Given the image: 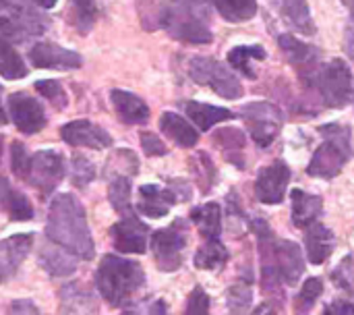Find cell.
I'll return each mask as SVG.
<instances>
[{
  "mask_svg": "<svg viewBox=\"0 0 354 315\" xmlns=\"http://www.w3.org/2000/svg\"><path fill=\"white\" fill-rule=\"evenodd\" d=\"M46 237L79 260L89 262L95 255L85 210L73 193H60L52 199L48 210Z\"/></svg>",
  "mask_w": 354,
  "mask_h": 315,
  "instance_id": "obj_1",
  "label": "cell"
},
{
  "mask_svg": "<svg viewBox=\"0 0 354 315\" xmlns=\"http://www.w3.org/2000/svg\"><path fill=\"white\" fill-rule=\"evenodd\" d=\"M143 268L124 258L104 255L95 270V287L102 299L112 307H133L145 293Z\"/></svg>",
  "mask_w": 354,
  "mask_h": 315,
  "instance_id": "obj_2",
  "label": "cell"
},
{
  "mask_svg": "<svg viewBox=\"0 0 354 315\" xmlns=\"http://www.w3.org/2000/svg\"><path fill=\"white\" fill-rule=\"evenodd\" d=\"M319 133L324 135L326 141L315 150L307 166V174L315 179H334L353 158V143H351L353 133L351 127L340 123L324 125L319 127Z\"/></svg>",
  "mask_w": 354,
  "mask_h": 315,
  "instance_id": "obj_3",
  "label": "cell"
},
{
  "mask_svg": "<svg viewBox=\"0 0 354 315\" xmlns=\"http://www.w3.org/2000/svg\"><path fill=\"white\" fill-rule=\"evenodd\" d=\"M307 89H317L328 108H344L354 96L353 71L342 58L319 64Z\"/></svg>",
  "mask_w": 354,
  "mask_h": 315,
  "instance_id": "obj_4",
  "label": "cell"
},
{
  "mask_svg": "<svg viewBox=\"0 0 354 315\" xmlns=\"http://www.w3.org/2000/svg\"><path fill=\"white\" fill-rule=\"evenodd\" d=\"M189 75L195 83L212 87L218 96L226 100H239L243 96V85L236 75L220 60L209 56H195L189 62Z\"/></svg>",
  "mask_w": 354,
  "mask_h": 315,
  "instance_id": "obj_5",
  "label": "cell"
},
{
  "mask_svg": "<svg viewBox=\"0 0 354 315\" xmlns=\"http://www.w3.org/2000/svg\"><path fill=\"white\" fill-rule=\"evenodd\" d=\"M156 266L162 272H176L183 266V251L187 247V222L176 218L168 228H160L149 241Z\"/></svg>",
  "mask_w": 354,
  "mask_h": 315,
  "instance_id": "obj_6",
  "label": "cell"
},
{
  "mask_svg": "<svg viewBox=\"0 0 354 315\" xmlns=\"http://www.w3.org/2000/svg\"><path fill=\"white\" fill-rule=\"evenodd\" d=\"M241 118L247 123L249 133L259 147L272 145V141L278 137L284 125V116L280 108L270 102H253V104L243 106Z\"/></svg>",
  "mask_w": 354,
  "mask_h": 315,
  "instance_id": "obj_7",
  "label": "cell"
},
{
  "mask_svg": "<svg viewBox=\"0 0 354 315\" xmlns=\"http://www.w3.org/2000/svg\"><path fill=\"white\" fill-rule=\"evenodd\" d=\"M64 179V158L56 150H39L31 156L27 183L33 185L44 197L54 193Z\"/></svg>",
  "mask_w": 354,
  "mask_h": 315,
  "instance_id": "obj_8",
  "label": "cell"
},
{
  "mask_svg": "<svg viewBox=\"0 0 354 315\" xmlns=\"http://www.w3.org/2000/svg\"><path fill=\"white\" fill-rule=\"evenodd\" d=\"M164 29L172 37L187 42V44H209L214 37L207 27L205 17L193 10L180 8V6H174V4H168V17H166Z\"/></svg>",
  "mask_w": 354,
  "mask_h": 315,
  "instance_id": "obj_9",
  "label": "cell"
},
{
  "mask_svg": "<svg viewBox=\"0 0 354 315\" xmlns=\"http://www.w3.org/2000/svg\"><path fill=\"white\" fill-rule=\"evenodd\" d=\"M292 172L286 162L276 160L259 170L255 179V197L266 206H278L284 201Z\"/></svg>",
  "mask_w": 354,
  "mask_h": 315,
  "instance_id": "obj_10",
  "label": "cell"
},
{
  "mask_svg": "<svg viewBox=\"0 0 354 315\" xmlns=\"http://www.w3.org/2000/svg\"><path fill=\"white\" fill-rule=\"evenodd\" d=\"M112 245L120 253H131V255H143L149 245V228L143 224L133 212L122 214V220H118L112 228Z\"/></svg>",
  "mask_w": 354,
  "mask_h": 315,
  "instance_id": "obj_11",
  "label": "cell"
},
{
  "mask_svg": "<svg viewBox=\"0 0 354 315\" xmlns=\"http://www.w3.org/2000/svg\"><path fill=\"white\" fill-rule=\"evenodd\" d=\"M278 46L280 50L284 52V56L288 58V62L299 71L301 79H303V85L307 87L309 81L313 79L315 71L319 69V58H322V52L301 39H297L295 35L290 33H282L278 35Z\"/></svg>",
  "mask_w": 354,
  "mask_h": 315,
  "instance_id": "obj_12",
  "label": "cell"
},
{
  "mask_svg": "<svg viewBox=\"0 0 354 315\" xmlns=\"http://www.w3.org/2000/svg\"><path fill=\"white\" fill-rule=\"evenodd\" d=\"M8 110L15 127L25 135L39 133L46 127V112L41 104L25 91H17L8 96Z\"/></svg>",
  "mask_w": 354,
  "mask_h": 315,
  "instance_id": "obj_13",
  "label": "cell"
},
{
  "mask_svg": "<svg viewBox=\"0 0 354 315\" xmlns=\"http://www.w3.org/2000/svg\"><path fill=\"white\" fill-rule=\"evenodd\" d=\"M29 60L35 69H58V71H71L79 69L83 64L81 54L75 50H66L54 42H37L29 50Z\"/></svg>",
  "mask_w": 354,
  "mask_h": 315,
  "instance_id": "obj_14",
  "label": "cell"
},
{
  "mask_svg": "<svg viewBox=\"0 0 354 315\" xmlns=\"http://www.w3.org/2000/svg\"><path fill=\"white\" fill-rule=\"evenodd\" d=\"M60 137L68 145H81L89 150H106L112 145V137L106 129L93 125L91 120H71L60 129Z\"/></svg>",
  "mask_w": 354,
  "mask_h": 315,
  "instance_id": "obj_15",
  "label": "cell"
},
{
  "mask_svg": "<svg viewBox=\"0 0 354 315\" xmlns=\"http://www.w3.org/2000/svg\"><path fill=\"white\" fill-rule=\"evenodd\" d=\"M33 247V235L21 233L0 241V282H8Z\"/></svg>",
  "mask_w": 354,
  "mask_h": 315,
  "instance_id": "obj_16",
  "label": "cell"
},
{
  "mask_svg": "<svg viewBox=\"0 0 354 315\" xmlns=\"http://www.w3.org/2000/svg\"><path fill=\"white\" fill-rule=\"evenodd\" d=\"M58 299H60V312L64 315H97L100 312V303L95 295L81 282H71L62 287Z\"/></svg>",
  "mask_w": 354,
  "mask_h": 315,
  "instance_id": "obj_17",
  "label": "cell"
},
{
  "mask_svg": "<svg viewBox=\"0 0 354 315\" xmlns=\"http://www.w3.org/2000/svg\"><path fill=\"white\" fill-rule=\"evenodd\" d=\"M305 249H307V260L315 266H322L324 262L330 260V255L336 249V235L322 222H313L307 226L305 233Z\"/></svg>",
  "mask_w": 354,
  "mask_h": 315,
  "instance_id": "obj_18",
  "label": "cell"
},
{
  "mask_svg": "<svg viewBox=\"0 0 354 315\" xmlns=\"http://www.w3.org/2000/svg\"><path fill=\"white\" fill-rule=\"evenodd\" d=\"M37 264L41 266V270L48 276L54 278H62V276H71L77 270V260L73 253H68L66 249L58 247L56 243H44L37 249Z\"/></svg>",
  "mask_w": 354,
  "mask_h": 315,
  "instance_id": "obj_19",
  "label": "cell"
},
{
  "mask_svg": "<svg viewBox=\"0 0 354 315\" xmlns=\"http://www.w3.org/2000/svg\"><path fill=\"white\" fill-rule=\"evenodd\" d=\"M276 264L282 276V282L295 287L305 274V258L301 247L292 241H276Z\"/></svg>",
  "mask_w": 354,
  "mask_h": 315,
  "instance_id": "obj_20",
  "label": "cell"
},
{
  "mask_svg": "<svg viewBox=\"0 0 354 315\" xmlns=\"http://www.w3.org/2000/svg\"><path fill=\"white\" fill-rule=\"evenodd\" d=\"M176 195L172 189H162L158 185H143L137 197V210L147 218H162L176 204Z\"/></svg>",
  "mask_w": 354,
  "mask_h": 315,
  "instance_id": "obj_21",
  "label": "cell"
},
{
  "mask_svg": "<svg viewBox=\"0 0 354 315\" xmlns=\"http://www.w3.org/2000/svg\"><path fill=\"white\" fill-rule=\"evenodd\" d=\"M112 106L122 123L127 125H143L149 118V106L135 93L127 89H112L110 91Z\"/></svg>",
  "mask_w": 354,
  "mask_h": 315,
  "instance_id": "obj_22",
  "label": "cell"
},
{
  "mask_svg": "<svg viewBox=\"0 0 354 315\" xmlns=\"http://www.w3.org/2000/svg\"><path fill=\"white\" fill-rule=\"evenodd\" d=\"M290 199H292V224L299 228L313 224L324 212V199L319 195L305 193L303 189H292Z\"/></svg>",
  "mask_w": 354,
  "mask_h": 315,
  "instance_id": "obj_23",
  "label": "cell"
},
{
  "mask_svg": "<svg viewBox=\"0 0 354 315\" xmlns=\"http://www.w3.org/2000/svg\"><path fill=\"white\" fill-rule=\"evenodd\" d=\"M0 208L8 214L10 220L17 222H25L33 218L31 201L19 189H15L4 177H0Z\"/></svg>",
  "mask_w": 354,
  "mask_h": 315,
  "instance_id": "obj_24",
  "label": "cell"
},
{
  "mask_svg": "<svg viewBox=\"0 0 354 315\" xmlns=\"http://www.w3.org/2000/svg\"><path fill=\"white\" fill-rule=\"evenodd\" d=\"M160 129L168 139H172L180 147H193L199 141L197 129L176 112H164L160 118Z\"/></svg>",
  "mask_w": 354,
  "mask_h": 315,
  "instance_id": "obj_25",
  "label": "cell"
},
{
  "mask_svg": "<svg viewBox=\"0 0 354 315\" xmlns=\"http://www.w3.org/2000/svg\"><path fill=\"white\" fill-rule=\"evenodd\" d=\"M276 6H278V12L282 15V19L292 29H297L299 33H305V35L315 33V23L311 19L307 0H276Z\"/></svg>",
  "mask_w": 354,
  "mask_h": 315,
  "instance_id": "obj_26",
  "label": "cell"
},
{
  "mask_svg": "<svg viewBox=\"0 0 354 315\" xmlns=\"http://www.w3.org/2000/svg\"><path fill=\"white\" fill-rule=\"evenodd\" d=\"M185 112L199 127V131H209L214 125L234 118V114L228 108L201 104V102H185Z\"/></svg>",
  "mask_w": 354,
  "mask_h": 315,
  "instance_id": "obj_27",
  "label": "cell"
},
{
  "mask_svg": "<svg viewBox=\"0 0 354 315\" xmlns=\"http://www.w3.org/2000/svg\"><path fill=\"white\" fill-rule=\"evenodd\" d=\"M191 220L197 224L203 239H220L222 233V208L216 201L203 204L191 210Z\"/></svg>",
  "mask_w": 354,
  "mask_h": 315,
  "instance_id": "obj_28",
  "label": "cell"
},
{
  "mask_svg": "<svg viewBox=\"0 0 354 315\" xmlns=\"http://www.w3.org/2000/svg\"><path fill=\"white\" fill-rule=\"evenodd\" d=\"M193 264L205 272H220L228 264V249L220 243V239H205V243L197 249Z\"/></svg>",
  "mask_w": 354,
  "mask_h": 315,
  "instance_id": "obj_29",
  "label": "cell"
},
{
  "mask_svg": "<svg viewBox=\"0 0 354 315\" xmlns=\"http://www.w3.org/2000/svg\"><path fill=\"white\" fill-rule=\"evenodd\" d=\"M137 15L145 31L164 29L168 17V4L164 0H137Z\"/></svg>",
  "mask_w": 354,
  "mask_h": 315,
  "instance_id": "obj_30",
  "label": "cell"
},
{
  "mask_svg": "<svg viewBox=\"0 0 354 315\" xmlns=\"http://www.w3.org/2000/svg\"><path fill=\"white\" fill-rule=\"evenodd\" d=\"M268 54L261 46H236L228 52V62L232 64L234 71H239L241 75L249 77V79H255V71L251 66L253 60H263Z\"/></svg>",
  "mask_w": 354,
  "mask_h": 315,
  "instance_id": "obj_31",
  "label": "cell"
},
{
  "mask_svg": "<svg viewBox=\"0 0 354 315\" xmlns=\"http://www.w3.org/2000/svg\"><path fill=\"white\" fill-rule=\"evenodd\" d=\"M218 12L230 23H243L257 15V0H212Z\"/></svg>",
  "mask_w": 354,
  "mask_h": 315,
  "instance_id": "obj_32",
  "label": "cell"
},
{
  "mask_svg": "<svg viewBox=\"0 0 354 315\" xmlns=\"http://www.w3.org/2000/svg\"><path fill=\"white\" fill-rule=\"evenodd\" d=\"M0 75L4 79H23L27 75V66L15 46L0 37Z\"/></svg>",
  "mask_w": 354,
  "mask_h": 315,
  "instance_id": "obj_33",
  "label": "cell"
},
{
  "mask_svg": "<svg viewBox=\"0 0 354 315\" xmlns=\"http://www.w3.org/2000/svg\"><path fill=\"white\" fill-rule=\"evenodd\" d=\"M214 141L218 147H222L226 152L230 162H234V158H239V152H243V147H245V135L241 129H234V127L218 129L214 133Z\"/></svg>",
  "mask_w": 354,
  "mask_h": 315,
  "instance_id": "obj_34",
  "label": "cell"
},
{
  "mask_svg": "<svg viewBox=\"0 0 354 315\" xmlns=\"http://www.w3.org/2000/svg\"><path fill=\"white\" fill-rule=\"evenodd\" d=\"M228 314L230 315H247L253 303V291L247 282H236L226 293Z\"/></svg>",
  "mask_w": 354,
  "mask_h": 315,
  "instance_id": "obj_35",
  "label": "cell"
},
{
  "mask_svg": "<svg viewBox=\"0 0 354 315\" xmlns=\"http://www.w3.org/2000/svg\"><path fill=\"white\" fill-rule=\"evenodd\" d=\"M322 293H324V282L319 278H307L301 293L295 299V315L311 314V307L317 303Z\"/></svg>",
  "mask_w": 354,
  "mask_h": 315,
  "instance_id": "obj_36",
  "label": "cell"
},
{
  "mask_svg": "<svg viewBox=\"0 0 354 315\" xmlns=\"http://www.w3.org/2000/svg\"><path fill=\"white\" fill-rule=\"evenodd\" d=\"M108 199L112 208L120 214L131 212V179L129 177H114L108 187Z\"/></svg>",
  "mask_w": 354,
  "mask_h": 315,
  "instance_id": "obj_37",
  "label": "cell"
},
{
  "mask_svg": "<svg viewBox=\"0 0 354 315\" xmlns=\"http://www.w3.org/2000/svg\"><path fill=\"white\" fill-rule=\"evenodd\" d=\"M71 8H73V23H75L77 31L87 33L97 19L95 2L93 0H71Z\"/></svg>",
  "mask_w": 354,
  "mask_h": 315,
  "instance_id": "obj_38",
  "label": "cell"
},
{
  "mask_svg": "<svg viewBox=\"0 0 354 315\" xmlns=\"http://www.w3.org/2000/svg\"><path fill=\"white\" fill-rule=\"evenodd\" d=\"M95 166L83 158V156H73L71 160V183L77 187V189H85L93 179H95Z\"/></svg>",
  "mask_w": 354,
  "mask_h": 315,
  "instance_id": "obj_39",
  "label": "cell"
},
{
  "mask_svg": "<svg viewBox=\"0 0 354 315\" xmlns=\"http://www.w3.org/2000/svg\"><path fill=\"white\" fill-rule=\"evenodd\" d=\"M29 164H31V156H29L27 147L21 141H12V145H10V168H12L15 177L27 181Z\"/></svg>",
  "mask_w": 354,
  "mask_h": 315,
  "instance_id": "obj_40",
  "label": "cell"
},
{
  "mask_svg": "<svg viewBox=\"0 0 354 315\" xmlns=\"http://www.w3.org/2000/svg\"><path fill=\"white\" fill-rule=\"evenodd\" d=\"M116 166V174L114 177H135L139 170V160L131 150H116V154L110 160Z\"/></svg>",
  "mask_w": 354,
  "mask_h": 315,
  "instance_id": "obj_41",
  "label": "cell"
},
{
  "mask_svg": "<svg viewBox=\"0 0 354 315\" xmlns=\"http://www.w3.org/2000/svg\"><path fill=\"white\" fill-rule=\"evenodd\" d=\"M35 89L50 100V104H54L56 108H64L66 106V93L62 89V85L54 79H41L35 83Z\"/></svg>",
  "mask_w": 354,
  "mask_h": 315,
  "instance_id": "obj_42",
  "label": "cell"
},
{
  "mask_svg": "<svg viewBox=\"0 0 354 315\" xmlns=\"http://www.w3.org/2000/svg\"><path fill=\"white\" fill-rule=\"evenodd\" d=\"M193 160L199 164L197 181H199V185H201V193H207V191L212 189L214 181H216V168H214V164H212V160H209V156H207L205 152H199Z\"/></svg>",
  "mask_w": 354,
  "mask_h": 315,
  "instance_id": "obj_43",
  "label": "cell"
},
{
  "mask_svg": "<svg viewBox=\"0 0 354 315\" xmlns=\"http://www.w3.org/2000/svg\"><path fill=\"white\" fill-rule=\"evenodd\" d=\"M332 280L338 289L342 291H353L354 289V262L351 255H346L340 266L332 272Z\"/></svg>",
  "mask_w": 354,
  "mask_h": 315,
  "instance_id": "obj_44",
  "label": "cell"
},
{
  "mask_svg": "<svg viewBox=\"0 0 354 315\" xmlns=\"http://www.w3.org/2000/svg\"><path fill=\"white\" fill-rule=\"evenodd\" d=\"M185 315H209V297L201 287H195L187 299Z\"/></svg>",
  "mask_w": 354,
  "mask_h": 315,
  "instance_id": "obj_45",
  "label": "cell"
},
{
  "mask_svg": "<svg viewBox=\"0 0 354 315\" xmlns=\"http://www.w3.org/2000/svg\"><path fill=\"white\" fill-rule=\"evenodd\" d=\"M141 147L143 152L153 158V156H166L168 154V147L164 145V141H160L158 135H153L151 131H141Z\"/></svg>",
  "mask_w": 354,
  "mask_h": 315,
  "instance_id": "obj_46",
  "label": "cell"
},
{
  "mask_svg": "<svg viewBox=\"0 0 354 315\" xmlns=\"http://www.w3.org/2000/svg\"><path fill=\"white\" fill-rule=\"evenodd\" d=\"M342 4L351 10L348 25L344 29V50H346V54L353 58L354 62V0H342Z\"/></svg>",
  "mask_w": 354,
  "mask_h": 315,
  "instance_id": "obj_47",
  "label": "cell"
},
{
  "mask_svg": "<svg viewBox=\"0 0 354 315\" xmlns=\"http://www.w3.org/2000/svg\"><path fill=\"white\" fill-rule=\"evenodd\" d=\"M324 315H354V303L348 299H336L324 307Z\"/></svg>",
  "mask_w": 354,
  "mask_h": 315,
  "instance_id": "obj_48",
  "label": "cell"
},
{
  "mask_svg": "<svg viewBox=\"0 0 354 315\" xmlns=\"http://www.w3.org/2000/svg\"><path fill=\"white\" fill-rule=\"evenodd\" d=\"M4 315H37V307L29 299H19V301H12L8 305V309H6Z\"/></svg>",
  "mask_w": 354,
  "mask_h": 315,
  "instance_id": "obj_49",
  "label": "cell"
},
{
  "mask_svg": "<svg viewBox=\"0 0 354 315\" xmlns=\"http://www.w3.org/2000/svg\"><path fill=\"white\" fill-rule=\"evenodd\" d=\"M174 6H180V8H187V10H193L205 19H209V8H207V2L205 0H172Z\"/></svg>",
  "mask_w": 354,
  "mask_h": 315,
  "instance_id": "obj_50",
  "label": "cell"
},
{
  "mask_svg": "<svg viewBox=\"0 0 354 315\" xmlns=\"http://www.w3.org/2000/svg\"><path fill=\"white\" fill-rule=\"evenodd\" d=\"M176 195L178 201H189L191 199V189L185 181H172V187H170Z\"/></svg>",
  "mask_w": 354,
  "mask_h": 315,
  "instance_id": "obj_51",
  "label": "cell"
},
{
  "mask_svg": "<svg viewBox=\"0 0 354 315\" xmlns=\"http://www.w3.org/2000/svg\"><path fill=\"white\" fill-rule=\"evenodd\" d=\"M149 315H170L168 312V305H166V301H162V299H158V301H153L151 305H149Z\"/></svg>",
  "mask_w": 354,
  "mask_h": 315,
  "instance_id": "obj_52",
  "label": "cell"
},
{
  "mask_svg": "<svg viewBox=\"0 0 354 315\" xmlns=\"http://www.w3.org/2000/svg\"><path fill=\"white\" fill-rule=\"evenodd\" d=\"M253 315H278V309H276L274 305H270V303H263V305H259V307L255 309V314Z\"/></svg>",
  "mask_w": 354,
  "mask_h": 315,
  "instance_id": "obj_53",
  "label": "cell"
},
{
  "mask_svg": "<svg viewBox=\"0 0 354 315\" xmlns=\"http://www.w3.org/2000/svg\"><path fill=\"white\" fill-rule=\"evenodd\" d=\"M39 8H54L58 0H33Z\"/></svg>",
  "mask_w": 354,
  "mask_h": 315,
  "instance_id": "obj_54",
  "label": "cell"
},
{
  "mask_svg": "<svg viewBox=\"0 0 354 315\" xmlns=\"http://www.w3.org/2000/svg\"><path fill=\"white\" fill-rule=\"evenodd\" d=\"M0 93H2V87H0ZM6 120H8V118H6V112H4V108H2V104H0V127L6 125Z\"/></svg>",
  "mask_w": 354,
  "mask_h": 315,
  "instance_id": "obj_55",
  "label": "cell"
},
{
  "mask_svg": "<svg viewBox=\"0 0 354 315\" xmlns=\"http://www.w3.org/2000/svg\"><path fill=\"white\" fill-rule=\"evenodd\" d=\"M122 315H141V314H139L137 309H127V312H124Z\"/></svg>",
  "mask_w": 354,
  "mask_h": 315,
  "instance_id": "obj_56",
  "label": "cell"
},
{
  "mask_svg": "<svg viewBox=\"0 0 354 315\" xmlns=\"http://www.w3.org/2000/svg\"><path fill=\"white\" fill-rule=\"evenodd\" d=\"M8 4H10L8 0H0V8H8Z\"/></svg>",
  "mask_w": 354,
  "mask_h": 315,
  "instance_id": "obj_57",
  "label": "cell"
},
{
  "mask_svg": "<svg viewBox=\"0 0 354 315\" xmlns=\"http://www.w3.org/2000/svg\"><path fill=\"white\" fill-rule=\"evenodd\" d=\"M0 160H2V135H0Z\"/></svg>",
  "mask_w": 354,
  "mask_h": 315,
  "instance_id": "obj_58",
  "label": "cell"
}]
</instances>
